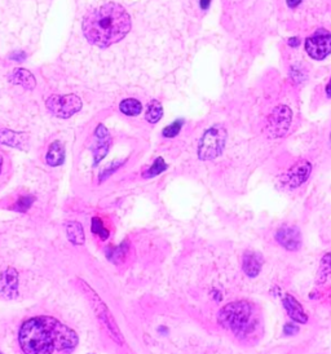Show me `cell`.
<instances>
[{"mask_svg":"<svg viewBox=\"0 0 331 354\" xmlns=\"http://www.w3.org/2000/svg\"><path fill=\"white\" fill-rule=\"evenodd\" d=\"M166 169H167V164L164 163L163 158H157L154 163H153V166L150 167L148 171L144 172L143 176L145 177V179H149V177H154V176H157V174L164 172Z\"/></svg>","mask_w":331,"mask_h":354,"instance_id":"25","label":"cell"},{"mask_svg":"<svg viewBox=\"0 0 331 354\" xmlns=\"http://www.w3.org/2000/svg\"><path fill=\"white\" fill-rule=\"evenodd\" d=\"M129 246L127 241H124L122 245L114 246V247H109L106 250V257L114 264H119L126 259L127 253H128Z\"/></svg>","mask_w":331,"mask_h":354,"instance_id":"19","label":"cell"},{"mask_svg":"<svg viewBox=\"0 0 331 354\" xmlns=\"http://www.w3.org/2000/svg\"><path fill=\"white\" fill-rule=\"evenodd\" d=\"M301 3H303V0H286L287 7L291 9H295L297 6H300Z\"/></svg>","mask_w":331,"mask_h":354,"instance_id":"32","label":"cell"},{"mask_svg":"<svg viewBox=\"0 0 331 354\" xmlns=\"http://www.w3.org/2000/svg\"><path fill=\"white\" fill-rule=\"evenodd\" d=\"M183 124H184V121H181V119H177V121H175L172 124H170V126L166 127L164 130H163V136L167 138L175 137V136L179 135V132L181 131V128H183Z\"/></svg>","mask_w":331,"mask_h":354,"instance_id":"27","label":"cell"},{"mask_svg":"<svg viewBox=\"0 0 331 354\" xmlns=\"http://www.w3.org/2000/svg\"><path fill=\"white\" fill-rule=\"evenodd\" d=\"M299 331H300V327L297 326V323H295V322H286L284 324V329H282L285 336H295Z\"/></svg>","mask_w":331,"mask_h":354,"instance_id":"28","label":"cell"},{"mask_svg":"<svg viewBox=\"0 0 331 354\" xmlns=\"http://www.w3.org/2000/svg\"><path fill=\"white\" fill-rule=\"evenodd\" d=\"M2 167H3V158L0 155V172H2Z\"/></svg>","mask_w":331,"mask_h":354,"instance_id":"36","label":"cell"},{"mask_svg":"<svg viewBox=\"0 0 331 354\" xmlns=\"http://www.w3.org/2000/svg\"><path fill=\"white\" fill-rule=\"evenodd\" d=\"M264 267V257L256 251H246L242 257V270L249 278H256Z\"/></svg>","mask_w":331,"mask_h":354,"instance_id":"13","label":"cell"},{"mask_svg":"<svg viewBox=\"0 0 331 354\" xmlns=\"http://www.w3.org/2000/svg\"><path fill=\"white\" fill-rule=\"evenodd\" d=\"M306 51L312 60L322 61L331 54V33L326 28H318L312 37L307 38Z\"/></svg>","mask_w":331,"mask_h":354,"instance_id":"8","label":"cell"},{"mask_svg":"<svg viewBox=\"0 0 331 354\" xmlns=\"http://www.w3.org/2000/svg\"><path fill=\"white\" fill-rule=\"evenodd\" d=\"M18 343L23 354L70 353L79 343L78 335L61 320L51 315H39L25 320L18 331Z\"/></svg>","mask_w":331,"mask_h":354,"instance_id":"1","label":"cell"},{"mask_svg":"<svg viewBox=\"0 0 331 354\" xmlns=\"http://www.w3.org/2000/svg\"><path fill=\"white\" fill-rule=\"evenodd\" d=\"M18 295V273L8 268L0 274V298L13 300Z\"/></svg>","mask_w":331,"mask_h":354,"instance_id":"11","label":"cell"},{"mask_svg":"<svg viewBox=\"0 0 331 354\" xmlns=\"http://www.w3.org/2000/svg\"><path fill=\"white\" fill-rule=\"evenodd\" d=\"M91 230H92L93 234L98 235L102 241H106L109 238L110 233L106 228L104 226V221H102L100 217H93L92 219V224H91Z\"/></svg>","mask_w":331,"mask_h":354,"instance_id":"24","label":"cell"},{"mask_svg":"<svg viewBox=\"0 0 331 354\" xmlns=\"http://www.w3.org/2000/svg\"><path fill=\"white\" fill-rule=\"evenodd\" d=\"M228 132L222 124H215L210 127L198 145V157L201 160H212L223 154L227 145Z\"/></svg>","mask_w":331,"mask_h":354,"instance_id":"5","label":"cell"},{"mask_svg":"<svg viewBox=\"0 0 331 354\" xmlns=\"http://www.w3.org/2000/svg\"><path fill=\"white\" fill-rule=\"evenodd\" d=\"M25 57V52H14V53L11 54V60H13V61H22Z\"/></svg>","mask_w":331,"mask_h":354,"instance_id":"31","label":"cell"},{"mask_svg":"<svg viewBox=\"0 0 331 354\" xmlns=\"http://www.w3.org/2000/svg\"><path fill=\"white\" fill-rule=\"evenodd\" d=\"M212 295H213V299H215V300H216V301H222L223 300V295L219 292V291H216V289L213 291Z\"/></svg>","mask_w":331,"mask_h":354,"instance_id":"35","label":"cell"},{"mask_svg":"<svg viewBox=\"0 0 331 354\" xmlns=\"http://www.w3.org/2000/svg\"><path fill=\"white\" fill-rule=\"evenodd\" d=\"M300 43H301L300 38H297V37L290 38V39L287 40V44H289L291 48H297L299 45H300Z\"/></svg>","mask_w":331,"mask_h":354,"instance_id":"30","label":"cell"},{"mask_svg":"<svg viewBox=\"0 0 331 354\" xmlns=\"http://www.w3.org/2000/svg\"><path fill=\"white\" fill-rule=\"evenodd\" d=\"M312 163L309 160H299L286 172L284 184L290 189H296L306 184L312 173Z\"/></svg>","mask_w":331,"mask_h":354,"instance_id":"10","label":"cell"},{"mask_svg":"<svg viewBox=\"0 0 331 354\" xmlns=\"http://www.w3.org/2000/svg\"><path fill=\"white\" fill-rule=\"evenodd\" d=\"M121 111L126 115L129 116H136L139 115L141 111H143V105L140 101L135 99H127L124 101H122L121 106H119Z\"/></svg>","mask_w":331,"mask_h":354,"instance_id":"21","label":"cell"},{"mask_svg":"<svg viewBox=\"0 0 331 354\" xmlns=\"http://www.w3.org/2000/svg\"><path fill=\"white\" fill-rule=\"evenodd\" d=\"M275 242L289 252H296L301 247V233L296 226L282 225L274 234Z\"/></svg>","mask_w":331,"mask_h":354,"instance_id":"9","label":"cell"},{"mask_svg":"<svg viewBox=\"0 0 331 354\" xmlns=\"http://www.w3.org/2000/svg\"><path fill=\"white\" fill-rule=\"evenodd\" d=\"M330 274H331V251H328V252H326L320 260L317 274H316V283L318 284L325 283V282L327 281Z\"/></svg>","mask_w":331,"mask_h":354,"instance_id":"18","label":"cell"},{"mask_svg":"<svg viewBox=\"0 0 331 354\" xmlns=\"http://www.w3.org/2000/svg\"><path fill=\"white\" fill-rule=\"evenodd\" d=\"M328 140H330V146H331V131H330V137H328Z\"/></svg>","mask_w":331,"mask_h":354,"instance_id":"37","label":"cell"},{"mask_svg":"<svg viewBox=\"0 0 331 354\" xmlns=\"http://www.w3.org/2000/svg\"><path fill=\"white\" fill-rule=\"evenodd\" d=\"M200 4H201V8L202 9H207L211 4V0H201Z\"/></svg>","mask_w":331,"mask_h":354,"instance_id":"34","label":"cell"},{"mask_svg":"<svg viewBox=\"0 0 331 354\" xmlns=\"http://www.w3.org/2000/svg\"><path fill=\"white\" fill-rule=\"evenodd\" d=\"M34 200L35 198L33 197V195H23V197L18 198V200L14 203V205L12 208L18 212H26L30 210L33 203H34Z\"/></svg>","mask_w":331,"mask_h":354,"instance_id":"26","label":"cell"},{"mask_svg":"<svg viewBox=\"0 0 331 354\" xmlns=\"http://www.w3.org/2000/svg\"><path fill=\"white\" fill-rule=\"evenodd\" d=\"M162 106L158 101H152L148 105V111H146V121L150 123H157L162 118Z\"/></svg>","mask_w":331,"mask_h":354,"instance_id":"23","label":"cell"},{"mask_svg":"<svg viewBox=\"0 0 331 354\" xmlns=\"http://www.w3.org/2000/svg\"><path fill=\"white\" fill-rule=\"evenodd\" d=\"M326 96H327V99H331V76H330V80H328V83L326 84Z\"/></svg>","mask_w":331,"mask_h":354,"instance_id":"33","label":"cell"},{"mask_svg":"<svg viewBox=\"0 0 331 354\" xmlns=\"http://www.w3.org/2000/svg\"><path fill=\"white\" fill-rule=\"evenodd\" d=\"M45 106L53 115L59 118H70L81 109V101L75 95H53L47 100Z\"/></svg>","mask_w":331,"mask_h":354,"instance_id":"7","label":"cell"},{"mask_svg":"<svg viewBox=\"0 0 331 354\" xmlns=\"http://www.w3.org/2000/svg\"><path fill=\"white\" fill-rule=\"evenodd\" d=\"M292 122V111L286 105H278L265 122V133L269 138H282L287 135Z\"/></svg>","mask_w":331,"mask_h":354,"instance_id":"6","label":"cell"},{"mask_svg":"<svg viewBox=\"0 0 331 354\" xmlns=\"http://www.w3.org/2000/svg\"><path fill=\"white\" fill-rule=\"evenodd\" d=\"M131 28L128 12L117 3H109L93 9L83 21V34L90 43L100 48L123 39Z\"/></svg>","mask_w":331,"mask_h":354,"instance_id":"2","label":"cell"},{"mask_svg":"<svg viewBox=\"0 0 331 354\" xmlns=\"http://www.w3.org/2000/svg\"><path fill=\"white\" fill-rule=\"evenodd\" d=\"M65 229H66V235H68V239L71 243H73L74 246H81L83 243H85L86 241L85 230H83V226H81L80 222L71 220V221L66 222Z\"/></svg>","mask_w":331,"mask_h":354,"instance_id":"15","label":"cell"},{"mask_svg":"<svg viewBox=\"0 0 331 354\" xmlns=\"http://www.w3.org/2000/svg\"><path fill=\"white\" fill-rule=\"evenodd\" d=\"M282 305H284L287 315L292 322L297 324H306L308 322V314L304 310L303 305L296 300V298H294L290 293H285L282 296Z\"/></svg>","mask_w":331,"mask_h":354,"instance_id":"12","label":"cell"},{"mask_svg":"<svg viewBox=\"0 0 331 354\" xmlns=\"http://www.w3.org/2000/svg\"><path fill=\"white\" fill-rule=\"evenodd\" d=\"M22 133L13 132V131H0V143L8 145V146L13 148H21L23 143Z\"/></svg>","mask_w":331,"mask_h":354,"instance_id":"20","label":"cell"},{"mask_svg":"<svg viewBox=\"0 0 331 354\" xmlns=\"http://www.w3.org/2000/svg\"><path fill=\"white\" fill-rule=\"evenodd\" d=\"M0 354H3V353H2V351H0Z\"/></svg>","mask_w":331,"mask_h":354,"instance_id":"38","label":"cell"},{"mask_svg":"<svg viewBox=\"0 0 331 354\" xmlns=\"http://www.w3.org/2000/svg\"><path fill=\"white\" fill-rule=\"evenodd\" d=\"M65 160V148L60 141H54L48 149L45 155V162L51 167H57L64 163Z\"/></svg>","mask_w":331,"mask_h":354,"instance_id":"17","label":"cell"},{"mask_svg":"<svg viewBox=\"0 0 331 354\" xmlns=\"http://www.w3.org/2000/svg\"><path fill=\"white\" fill-rule=\"evenodd\" d=\"M9 79L12 80V83L22 85L26 90H34L35 84H37L34 75H33L30 71L25 70V69H16V70L11 74Z\"/></svg>","mask_w":331,"mask_h":354,"instance_id":"16","label":"cell"},{"mask_svg":"<svg viewBox=\"0 0 331 354\" xmlns=\"http://www.w3.org/2000/svg\"><path fill=\"white\" fill-rule=\"evenodd\" d=\"M122 164L123 163H121V162H115V163H113L112 166L107 167L106 169H104V171H102V173L100 174V181H104L105 179H107V177H109L110 174L114 173V172L117 171V169H118L119 167L122 166Z\"/></svg>","mask_w":331,"mask_h":354,"instance_id":"29","label":"cell"},{"mask_svg":"<svg viewBox=\"0 0 331 354\" xmlns=\"http://www.w3.org/2000/svg\"><path fill=\"white\" fill-rule=\"evenodd\" d=\"M96 141L95 146H93V166H97L105 157H106L107 152H109L110 148V136L107 130L105 128V126L100 124V126L96 128Z\"/></svg>","mask_w":331,"mask_h":354,"instance_id":"14","label":"cell"},{"mask_svg":"<svg viewBox=\"0 0 331 354\" xmlns=\"http://www.w3.org/2000/svg\"><path fill=\"white\" fill-rule=\"evenodd\" d=\"M289 74H290V78H291V82L296 85L303 84V83L307 80V76H308L306 69H304L301 65H299V64L292 65L291 68H290Z\"/></svg>","mask_w":331,"mask_h":354,"instance_id":"22","label":"cell"},{"mask_svg":"<svg viewBox=\"0 0 331 354\" xmlns=\"http://www.w3.org/2000/svg\"><path fill=\"white\" fill-rule=\"evenodd\" d=\"M78 283L79 286H80L81 291L85 292V296L91 303V307H92L96 317H97V319L101 322V324L104 326V329L106 330L109 336L112 337L113 340H114L117 344L123 345L124 344L123 334H122L121 329H119L117 322H115L112 312H110L109 308L106 307V304L101 300V298L96 293V291L90 286V284L86 283V282L81 281V279H78Z\"/></svg>","mask_w":331,"mask_h":354,"instance_id":"4","label":"cell"},{"mask_svg":"<svg viewBox=\"0 0 331 354\" xmlns=\"http://www.w3.org/2000/svg\"><path fill=\"white\" fill-rule=\"evenodd\" d=\"M217 323L237 337H247L258 327L255 307L247 300L232 301L219 310Z\"/></svg>","mask_w":331,"mask_h":354,"instance_id":"3","label":"cell"}]
</instances>
